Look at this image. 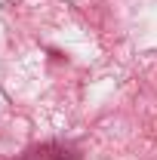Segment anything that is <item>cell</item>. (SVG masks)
Returning <instances> with one entry per match:
<instances>
[]
</instances>
